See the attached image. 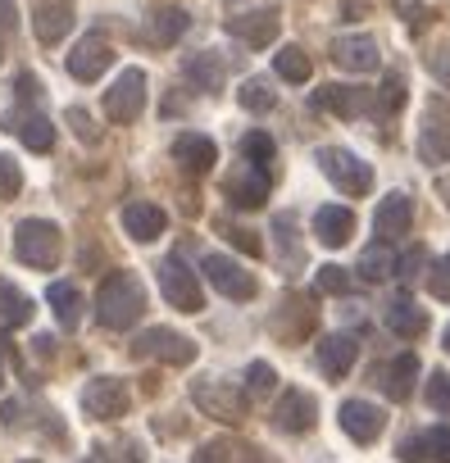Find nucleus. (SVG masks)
<instances>
[{
    "label": "nucleus",
    "instance_id": "3",
    "mask_svg": "<svg viewBox=\"0 0 450 463\" xmlns=\"http://www.w3.org/2000/svg\"><path fill=\"white\" fill-rule=\"evenodd\" d=\"M319 168H323V177L341 191V195H369V186H373V168L355 155V150H341V146H323L319 155Z\"/></svg>",
    "mask_w": 450,
    "mask_h": 463
},
{
    "label": "nucleus",
    "instance_id": "39",
    "mask_svg": "<svg viewBox=\"0 0 450 463\" xmlns=\"http://www.w3.org/2000/svg\"><path fill=\"white\" fill-rule=\"evenodd\" d=\"M246 386H251L255 395H264V391H273V386H278V373H273V364H264V359H255V364L246 368Z\"/></svg>",
    "mask_w": 450,
    "mask_h": 463
},
{
    "label": "nucleus",
    "instance_id": "2",
    "mask_svg": "<svg viewBox=\"0 0 450 463\" xmlns=\"http://www.w3.org/2000/svg\"><path fill=\"white\" fill-rule=\"evenodd\" d=\"M60 250H64V237H60L55 222L24 218L14 227V255H19V264H28V269H55L60 264Z\"/></svg>",
    "mask_w": 450,
    "mask_h": 463
},
{
    "label": "nucleus",
    "instance_id": "6",
    "mask_svg": "<svg viewBox=\"0 0 450 463\" xmlns=\"http://www.w3.org/2000/svg\"><path fill=\"white\" fill-rule=\"evenodd\" d=\"M159 291L173 309L182 314H200L205 309V296H200V282H196V269H187L177 255L159 260Z\"/></svg>",
    "mask_w": 450,
    "mask_h": 463
},
{
    "label": "nucleus",
    "instance_id": "37",
    "mask_svg": "<svg viewBox=\"0 0 450 463\" xmlns=\"http://www.w3.org/2000/svg\"><path fill=\"white\" fill-rule=\"evenodd\" d=\"M427 404H432L436 413H450V373H445V368L427 377Z\"/></svg>",
    "mask_w": 450,
    "mask_h": 463
},
{
    "label": "nucleus",
    "instance_id": "36",
    "mask_svg": "<svg viewBox=\"0 0 450 463\" xmlns=\"http://www.w3.org/2000/svg\"><path fill=\"white\" fill-rule=\"evenodd\" d=\"M314 287H319V291H328V296H341V291L350 287V273H346L341 264H323V269H319V278H314Z\"/></svg>",
    "mask_w": 450,
    "mask_h": 463
},
{
    "label": "nucleus",
    "instance_id": "15",
    "mask_svg": "<svg viewBox=\"0 0 450 463\" xmlns=\"http://www.w3.org/2000/svg\"><path fill=\"white\" fill-rule=\"evenodd\" d=\"M314 105H319V109H332V114H341V118H359V114L378 109V96H369V91H359V87L332 82V87H319V91H314Z\"/></svg>",
    "mask_w": 450,
    "mask_h": 463
},
{
    "label": "nucleus",
    "instance_id": "22",
    "mask_svg": "<svg viewBox=\"0 0 450 463\" xmlns=\"http://www.w3.org/2000/svg\"><path fill=\"white\" fill-rule=\"evenodd\" d=\"M314 418H319V404H314V395L310 391H287L282 400H278V409H273V422L282 427V431H310L314 427Z\"/></svg>",
    "mask_w": 450,
    "mask_h": 463
},
{
    "label": "nucleus",
    "instance_id": "42",
    "mask_svg": "<svg viewBox=\"0 0 450 463\" xmlns=\"http://www.w3.org/2000/svg\"><path fill=\"white\" fill-rule=\"evenodd\" d=\"M223 237H228L233 246H242L246 255H260V250H264L260 237H255V232H246V227H223Z\"/></svg>",
    "mask_w": 450,
    "mask_h": 463
},
{
    "label": "nucleus",
    "instance_id": "9",
    "mask_svg": "<svg viewBox=\"0 0 450 463\" xmlns=\"http://www.w3.org/2000/svg\"><path fill=\"white\" fill-rule=\"evenodd\" d=\"M191 400H196L209 418H223V422H242V418H246V395H242L237 386H228V382L200 377V382H191Z\"/></svg>",
    "mask_w": 450,
    "mask_h": 463
},
{
    "label": "nucleus",
    "instance_id": "8",
    "mask_svg": "<svg viewBox=\"0 0 450 463\" xmlns=\"http://www.w3.org/2000/svg\"><path fill=\"white\" fill-rule=\"evenodd\" d=\"M200 269H205V278H209V287L218 291V296H228V300H251L255 296V278H251V269H242L233 255H205L200 260Z\"/></svg>",
    "mask_w": 450,
    "mask_h": 463
},
{
    "label": "nucleus",
    "instance_id": "47",
    "mask_svg": "<svg viewBox=\"0 0 450 463\" xmlns=\"http://www.w3.org/2000/svg\"><path fill=\"white\" fill-rule=\"evenodd\" d=\"M0 28L14 33L19 28V14H14V0H0Z\"/></svg>",
    "mask_w": 450,
    "mask_h": 463
},
{
    "label": "nucleus",
    "instance_id": "19",
    "mask_svg": "<svg viewBox=\"0 0 450 463\" xmlns=\"http://www.w3.org/2000/svg\"><path fill=\"white\" fill-rule=\"evenodd\" d=\"M223 195H228L237 209H260V204H264V195H269V173H260V168L242 164L228 182H223Z\"/></svg>",
    "mask_w": 450,
    "mask_h": 463
},
{
    "label": "nucleus",
    "instance_id": "33",
    "mask_svg": "<svg viewBox=\"0 0 450 463\" xmlns=\"http://www.w3.org/2000/svg\"><path fill=\"white\" fill-rule=\"evenodd\" d=\"M396 273V255L387 250V246H369L364 255H359V278L364 282H387Z\"/></svg>",
    "mask_w": 450,
    "mask_h": 463
},
{
    "label": "nucleus",
    "instance_id": "34",
    "mask_svg": "<svg viewBox=\"0 0 450 463\" xmlns=\"http://www.w3.org/2000/svg\"><path fill=\"white\" fill-rule=\"evenodd\" d=\"M237 100H242L251 114H269V109L278 105V91H273L264 78H246V82H242V91H237Z\"/></svg>",
    "mask_w": 450,
    "mask_h": 463
},
{
    "label": "nucleus",
    "instance_id": "49",
    "mask_svg": "<svg viewBox=\"0 0 450 463\" xmlns=\"http://www.w3.org/2000/svg\"><path fill=\"white\" fill-rule=\"evenodd\" d=\"M242 463H273L260 445H242Z\"/></svg>",
    "mask_w": 450,
    "mask_h": 463
},
{
    "label": "nucleus",
    "instance_id": "27",
    "mask_svg": "<svg viewBox=\"0 0 450 463\" xmlns=\"http://www.w3.org/2000/svg\"><path fill=\"white\" fill-rule=\"evenodd\" d=\"M182 69H187V78H191L200 91H209V96L223 87V60H218L214 51H196V55H191Z\"/></svg>",
    "mask_w": 450,
    "mask_h": 463
},
{
    "label": "nucleus",
    "instance_id": "12",
    "mask_svg": "<svg viewBox=\"0 0 450 463\" xmlns=\"http://www.w3.org/2000/svg\"><path fill=\"white\" fill-rule=\"evenodd\" d=\"M337 422H341V431H346L350 440L369 445V440H378V436H382V427H387V413H382L378 404H369V400H341V409H337Z\"/></svg>",
    "mask_w": 450,
    "mask_h": 463
},
{
    "label": "nucleus",
    "instance_id": "14",
    "mask_svg": "<svg viewBox=\"0 0 450 463\" xmlns=\"http://www.w3.org/2000/svg\"><path fill=\"white\" fill-rule=\"evenodd\" d=\"M278 10H246V14H233L228 19V33L237 37V42H246L251 51H260V46H269L273 37H278Z\"/></svg>",
    "mask_w": 450,
    "mask_h": 463
},
{
    "label": "nucleus",
    "instance_id": "35",
    "mask_svg": "<svg viewBox=\"0 0 450 463\" xmlns=\"http://www.w3.org/2000/svg\"><path fill=\"white\" fill-rule=\"evenodd\" d=\"M242 155H246V164H251V168L269 173V159L278 155V146H273V137H269V132H260V128H255V132H246V137H242Z\"/></svg>",
    "mask_w": 450,
    "mask_h": 463
},
{
    "label": "nucleus",
    "instance_id": "30",
    "mask_svg": "<svg viewBox=\"0 0 450 463\" xmlns=\"http://www.w3.org/2000/svg\"><path fill=\"white\" fill-rule=\"evenodd\" d=\"M0 323H5V327L33 323V300L19 287H10V282H0Z\"/></svg>",
    "mask_w": 450,
    "mask_h": 463
},
{
    "label": "nucleus",
    "instance_id": "29",
    "mask_svg": "<svg viewBox=\"0 0 450 463\" xmlns=\"http://www.w3.org/2000/svg\"><path fill=\"white\" fill-rule=\"evenodd\" d=\"M46 300H51V309H55V318H60L64 327H78V318H82V296H78L73 282H51Z\"/></svg>",
    "mask_w": 450,
    "mask_h": 463
},
{
    "label": "nucleus",
    "instance_id": "23",
    "mask_svg": "<svg viewBox=\"0 0 450 463\" xmlns=\"http://www.w3.org/2000/svg\"><path fill=\"white\" fill-rule=\"evenodd\" d=\"M314 237H319L328 250L346 246V241L355 237V213H350L346 204H323V209L314 213Z\"/></svg>",
    "mask_w": 450,
    "mask_h": 463
},
{
    "label": "nucleus",
    "instance_id": "5",
    "mask_svg": "<svg viewBox=\"0 0 450 463\" xmlns=\"http://www.w3.org/2000/svg\"><path fill=\"white\" fill-rule=\"evenodd\" d=\"M141 109H146V73L123 69L114 78V87H105V118L110 123H137Z\"/></svg>",
    "mask_w": 450,
    "mask_h": 463
},
{
    "label": "nucleus",
    "instance_id": "32",
    "mask_svg": "<svg viewBox=\"0 0 450 463\" xmlns=\"http://www.w3.org/2000/svg\"><path fill=\"white\" fill-rule=\"evenodd\" d=\"M273 69H278L282 82H305L314 64H310V55H305L301 46H282V51L273 55Z\"/></svg>",
    "mask_w": 450,
    "mask_h": 463
},
{
    "label": "nucleus",
    "instance_id": "18",
    "mask_svg": "<svg viewBox=\"0 0 450 463\" xmlns=\"http://www.w3.org/2000/svg\"><path fill=\"white\" fill-rule=\"evenodd\" d=\"M355 359H359V341L350 332H332V336L319 341V368H323V377H332V382L346 377L355 368Z\"/></svg>",
    "mask_w": 450,
    "mask_h": 463
},
{
    "label": "nucleus",
    "instance_id": "38",
    "mask_svg": "<svg viewBox=\"0 0 450 463\" xmlns=\"http://www.w3.org/2000/svg\"><path fill=\"white\" fill-rule=\"evenodd\" d=\"M24 191V173L10 155H0V200H14Z\"/></svg>",
    "mask_w": 450,
    "mask_h": 463
},
{
    "label": "nucleus",
    "instance_id": "54",
    "mask_svg": "<svg viewBox=\"0 0 450 463\" xmlns=\"http://www.w3.org/2000/svg\"><path fill=\"white\" fill-rule=\"evenodd\" d=\"M0 386H5V377H0Z\"/></svg>",
    "mask_w": 450,
    "mask_h": 463
},
{
    "label": "nucleus",
    "instance_id": "31",
    "mask_svg": "<svg viewBox=\"0 0 450 463\" xmlns=\"http://www.w3.org/2000/svg\"><path fill=\"white\" fill-rule=\"evenodd\" d=\"M187 24H191L187 10H173V5H168V10H155V14H150V37H155L159 46H173V42L187 33Z\"/></svg>",
    "mask_w": 450,
    "mask_h": 463
},
{
    "label": "nucleus",
    "instance_id": "52",
    "mask_svg": "<svg viewBox=\"0 0 450 463\" xmlns=\"http://www.w3.org/2000/svg\"><path fill=\"white\" fill-rule=\"evenodd\" d=\"M87 463H114V458H105V454H91V458H87Z\"/></svg>",
    "mask_w": 450,
    "mask_h": 463
},
{
    "label": "nucleus",
    "instance_id": "51",
    "mask_svg": "<svg viewBox=\"0 0 450 463\" xmlns=\"http://www.w3.org/2000/svg\"><path fill=\"white\" fill-rule=\"evenodd\" d=\"M436 195H441V204L450 209V173H441V177H436Z\"/></svg>",
    "mask_w": 450,
    "mask_h": 463
},
{
    "label": "nucleus",
    "instance_id": "25",
    "mask_svg": "<svg viewBox=\"0 0 450 463\" xmlns=\"http://www.w3.org/2000/svg\"><path fill=\"white\" fill-rule=\"evenodd\" d=\"M382 318H387V327H391L396 336H405V341H414V336L427 332V314H423L418 305H409V300H391Z\"/></svg>",
    "mask_w": 450,
    "mask_h": 463
},
{
    "label": "nucleus",
    "instance_id": "44",
    "mask_svg": "<svg viewBox=\"0 0 450 463\" xmlns=\"http://www.w3.org/2000/svg\"><path fill=\"white\" fill-rule=\"evenodd\" d=\"M69 123H73V132H78L82 141H96V128H91V114H87V109L73 105V109H69Z\"/></svg>",
    "mask_w": 450,
    "mask_h": 463
},
{
    "label": "nucleus",
    "instance_id": "17",
    "mask_svg": "<svg viewBox=\"0 0 450 463\" xmlns=\"http://www.w3.org/2000/svg\"><path fill=\"white\" fill-rule=\"evenodd\" d=\"M409 222H414V200H409L405 191H391V195L378 200L373 232H378L382 241H391V237H400V232H409Z\"/></svg>",
    "mask_w": 450,
    "mask_h": 463
},
{
    "label": "nucleus",
    "instance_id": "53",
    "mask_svg": "<svg viewBox=\"0 0 450 463\" xmlns=\"http://www.w3.org/2000/svg\"><path fill=\"white\" fill-rule=\"evenodd\" d=\"M441 345H445V354H450V327H445V336H441Z\"/></svg>",
    "mask_w": 450,
    "mask_h": 463
},
{
    "label": "nucleus",
    "instance_id": "10",
    "mask_svg": "<svg viewBox=\"0 0 450 463\" xmlns=\"http://www.w3.org/2000/svg\"><path fill=\"white\" fill-rule=\"evenodd\" d=\"M128 382L123 377H91L87 386H82V413H91V418H119V413H128Z\"/></svg>",
    "mask_w": 450,
    "mask_h": 463
},
{
    "label": "nucleus",
    "instance_id": "40",
    "mask_svg": "<svg viewBox=\"0 0 450 463\" xmlns=\"http://www.w3.org/2000/svg\"><path fill=\"white\" fill-rule=\"evenodd\" d=\"M427 291L436 300H450V255H441L432 269H427Z\"/></svg>",
    "mask_w": 450,
    "mask_h": 463
},
{
    "label": "nucleus",
    "instance_id": "48",
    "mask_svg": "<svg viewBox=\"0 0 450 463\" xmlns=\"http://www.w3.org/2000/svg\"><path fill=\"white\" fill-rule=\"evenodd\" d=\"M37 91H42V82H37L33 73H19V96H24V100H33Z\"/></svg>",
    "mask_w": 450,
    "mask_h": 463
},
{
    "label": "nucleus",
    "instance_id": "20",
    "mask_svg": "<svg viewBox=\"0 0 450 463\" xmlns=\"http://www.w3.org/2000/svg\"><path fill=\"white\" fill-rule=\"evenodd\" d=\"M400 458H405V463H423V458L450 463V427H427V431H418V436H405V440H400Z\"/></svg>",
    "mask_w": 450,
    "mask_h": 463
},
{
    "label": "nucleus",
    "instance_id": "26",
    "mask_svg": "<svg viewBox=\"0 0 450 463\" xmlns=\"http://www.w3.org/2000/svg\"><path fill=\"white\" fill-rule=\"evenodd\" d=\"M414 377H418V354H400V359H391V364L382 368V391H387L391 400H409Z\"/></svg>",
    "mask_w": 450,
    "mask_h": 463
},
{
    "label": "nucleus",
    "instance_id": "21",
    "mask_svg": "<svg viewBox=\"0 0 450 463\" xmlns=\"http://www.w3.org/2000/svg\"><path fill=\"white\" fill-rule=\"evenodd\" d=\"M0 128L19 132V137H24V146H28V150H37V155H46V150L55 146V123H51L46 114H37V109H24V114H5V123H0Z\"/></svg>",
    "mask_w": 450,
    "mask_h": 463
},
{
    "label": "nucleus",
    "instance_id": "7",
    "mask_svg": "<svg viewBox=\"0 0 450 463\" xmlns=\"http://www.w3.org/2000/svg\"><path fill=\"white\" fill-rule=\"evenodd\" d=\"M132 354L137 359H159V364H191L196 359V341L173 332V327H150L132 341Z\"/></svg>",
    "mask_w": 450,
    "mask_h": 463
},
{
    "label": "nucleus",
    "instance_id": "45",
    "mask_svg": "<svg viewBox=\"0 0 450 463\" xmlns=\"http://www.w3.org/2000/svg\"><path fill=\"white\" fill-rule=\"evenodd\" d=\"M423 260H427V255H423V250H409V255H405V260H400V278H405V282H414V278H418V273H423V269H418V264H423Z\"/></svg>",
    "mask_w": 450,
    "mask_h": 463
},
{
    "label": "nucleus",
    "instance_id": "28",
    "mask_svg": "<svg viewBox=\"0 0 450 463\" xmlns=\"http://www.w3.org/2000/svg\"><path fill=\"white\" fill-rule=\"evenodd\" d=\"M33 28H37V37H42L46 46H55L60 37H69L73 14H69V5H42V10L33 14Z\"/></svg>",
    "mask_w": 450,
    "mask_h": 463
},
{
    "label": "nucleus",
    "instance_id": "1",
    "mask_svg": "<svg viewBox=\"0 0 450 463\" xmlns=\"http://www.w3.org/2000/svg\"><path fill=\"white\" fill-rule=\"evenodd\" d=\"M141 309H146V287H141L137 273H110L101 282V291H96V318L105 327L123 332V327H132L141 318Z\"/></svg>",
    "mask_w": 450,
    "mask_h": 463
},
{
    "label": "nucleus",
    "instance_id": "13",
    "mask_svg": "<svg viewBox=\"0 0 450 463\" xmlns=\"http://www.w3.org/2000/svg\"><path fill=\"white\" fill-rule=\"evenodd\" d=\"M332 60H337V69H346V73H373V69L382 64V51H378L373 37L355 33V37H337V42H332Z\"/></svg>",
    "mask_w": 450,
    "mask_h": 463
},
{
    "label": "nucleus",
    "instance_id": "24",
    "mask_svg": "<svg viewBox=\"0 0 450 463\" xmlns=\"http://www.w3.org/2000/svg\"><path fill=\"white\" fill-rule=\"evenodd\" d=\"M173 159L187 168V173H209L214 159H218V146L205 137V132H182L173 141Z\"/></svg>",
    "mask_w": 450,
    "mask_h": 463
},
{
    "label": "nucleus",
    "instance_id": "16",
    "mask_svg": "<svg viewBox=\"0 0 450 463\" xmlns=\"http://www.w3.org/2000/svg\"><path fill=\"white\" fill-rule=\"evenodd\" d=\"M119 222H123V232L132 241H155V237H164V227H168V218H164V209L159 204H146V200H132V204H123V213H119Z\"/></svg>",
    "mask_w": 450,
    "mask_h": 463
},
{
    "label": "nucleus",
    "instance_id": "11",
    "mask_svg": "<svg viewBox=\"0 0 450 463\" xmlns=\"http://www.w3.org/2000/svg\"><path fill=\"white\" fill-rule=\"evenodd\" d=\"M64 64H69V73H73L78 82H96V78L114 64V51H110V42H105L101 33H87V37L69 51Z\"/></svg>",
    "mask_w": 450,
    "mask_h": 463
},
{
    "label": "nucleus",
    "instance_id": "43",
    "mask_svg": "<svg viewBox=\"0 0 450 463\" xmlns=\"http://www.w3.org/2000/svg\"><path fill=\"white\" fill-rule=\"evenodd\" d=\"M427 69H432L441 82H450V46H432V51H427Z\"/></svg>",
    "mask_w": 450,
    "mask_h": 463
},
{
    "label": "nucleus",
    "instance_id": "4",
    "mask_svg": "<svg viewBox=\"0 0 450 463\" xmlns=\"http://www.w3.org/2000/svg\"><path fill=\"white\" fill-rule=\"evenodd\" d=\"M418 159H423V164H450V105H445L441 96H432V100L423 105Z\"/></svg>",
    "mask_w": 450,
    "mask_h": 463
},
{
    "label": "nucleus",
    "instance_id": "46",
    "mask_svg": "<svg viewBox=\"0 0 450 463\" xmlns=\"http://www.w3.org/2000/svg\"><path fill=\"white\" fill-rule=\"evenodd\" d=\"M196 463H228V445H205V449H196Z\"/></svg>",
    "mask_w": 450,
    "mask_h": 463
},
{
    "label": "nucleus",
    "instance_id": "41",
    "mask_svg": "<svg viewBox=\"0 0 450 463\" xmlns=\"http://www.w3.org/2000/svg\"><path fill=\"white\" fill-rule=\"evenodd\" d=\"M378 105H382V109H400V105H405V82H400V73H387Z\"/></svg>",
    "mask_w": 450,
    "mask_h": 463
},
{
    "label": "nucleus",
    "instance_id": "50",
    "mask_svg": "<svg viewBox=\"0 0 450 463\" xmlns=\"http://www.w3.org/2000/svg\"><path fill=\"white\" fill-rule=\"evenodd\" d=\"M396 10H400V19H409V24H414L423 5H418V0H396Z\"/></svg>",
    "mask_w": 450,
    "mask_h": 463
}]
</instances>
